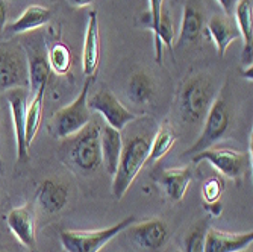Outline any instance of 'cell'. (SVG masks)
Wrapping results in <instances>:
<instances>
[{
	"label": "cell",
	"instance_id": "cb8c5ba5",
	"mask_svg": "<svg viewBox=\"0 0 253 252\" xmlns=\"http://www.w3.org/2000/svg\"><path fill=\"white\" fill-rule=\"evenodd\" d=\"M127 96L135 105H149L155 96V82L146 72H135L129 78Z\"/></svg>",
	"mask_w": 253,
	"mask_h": 252
},
{
	"label": "cell",
	"instance_id": "ba28073f",
	"mask_svg": "<svg viewBox=\"0 0 253 252\" xmlns=\"http://www.w3.org/2000/svg\"><path fill=\"white\" fill-rule=\"evenodd\" d=\"M191 159L194 164H199L200 161L210 163L220 172L221 176L234 181H240L243 178L249 164V156L246 153L229 148H210L193 155Z\"/></svg>",
	"mask_w": 253,
	"mask_h": 252
},
{
	"label": "cell",
	"instance_id": "f546056e",
	"mask_svg": "<svg viewBox=\"0 0 253 252\" xmlns=\"http://www.w3.org/2000/svg\"><path fill=\"white\" fill-rule=\"evenodd\" d=\"M8 0H0V31L5 29L8 20Z\"/></svg>",
	"mask_w": 253,
	"mask_h": 252
},
{
	"label": "cell",
	"instance_id": "f1b7e54d",
	"mask_svg": "<svg viewBox=\"0 0 253 252\" xmlns=\"http://www.w3.org/2000/svg\"><path fill=\"white\" fill-rule=\"evenodd\" d=\"M163 3H164V0H149V11L143 17L149 29H152L153 35L156 34V29H158L161 11H163Z\"/></svg>",
	"mask_w": 253,
	"mask_h": 252
},
{
	"label": "cell",
	"instance_id": "d4e9b609",
	"mask_svg": "<svg viewBox=\"0 0 253 252\" xmlns=\"http://www.w3.org/2000/svg\"><path fill=\"white\" fill-rule=\"evenodd\" d=\"M45 88H47V84L41 85L35 93L34 98L31 101V103L28 105L26 109V145L31 146L35 135L40 129V123L42 119V106H44V95H45Z\"/></svg>",
	"mask_w": 253,
	"mask_h": 252
},
{
	"label": "cell",
	"instance_id": "8fae6325",
	"mask_svg": "<svg viewBox=\"0 0 253 252\" xmlns=\"http://www.w3.org/2000/svg\"><path fill=\"white\" fill-rule=\"evenodd\" d=\"M26 87H15L6 91V99L11 108L15 145H17V161L25 164L29 159V146L26 145V109H28Z\"/></svg>",
	"mask_w": 253,
	"mask_h": 252
},
{
	"label": "cell",
	"instance_id": "e575fe53",
	"mask_svg": "<svg viewBox=\"0 0 253 252\" xmlns=\"http://www.w3.org/2000/svg\"><path fill=\"white\" fill-rule=\"evenodd\" d=\"M238 252H253V251H252V245H250V246H247V248H244L243 251H238Z\"/></svg>",
	"mask_w": 253,
	"mask_h": 252
},
{
	"label": "cell",
	"instance_id": "7402d4cb",
	"mask_svg": "<svg viewBox=\"0 0 253 252\" xmlns=\"http://www.w3.org/2000/svg\"><path fill=\"white\" fill-rule=\"evenodd\" d=\"M203 26H205V18H203L202 11L196 5L187 3L183 6V12H182L177 46L194 43L196 40H199V37L203 31Z\"/></svg>",
	"mask_w": 253,
	"mask_h": 252
},
{
	"label": "cell",
	"instance_id": "603a6c76",
	"mask_svg": "<svg viewBox=\"0 0 253 252\" xmlns=\"http://www.w3.org/2000/svg\"><path fill=\"white\" fill-rule=\"evenodd\" d=\"M176 132L170 126L169 122H163L158 128L155 137L150 140V149H149V156H147V164H153L159 161L161 158H164L171 148L176 143Z\"/></svg>",
	"mask_w": 253,
	"mask_h": 252
},
{
	"label": "cell",
	"instance_id": "e0dca14e",
	"mask_svg": "<svg viewBox=\"0 0 253 252\" xmlns=\"http://www.w3.org/2000/svg\"><path fill=\"white\" fill-rule=\"evenodd\" d=\"M158 182L173 202H180L193 182V169L183 166L163 170L158 176Z\"/></svg>",
	"mask_w": 253,
	"mask_h": 252
},
{
	"label": "cell",
	"instance_id": "8d00e7d4",
	"mask_svg": "<svg viewBox=\"0 0 253 252\" xmlns=\"http://www.w3.org/2000/svg\"><path fill=\"white\" fill-rule=\"evenodd\" d=\"M174 252H183V251H174Z\"/></svg>",
	"mask_w": 253,
	"mask_h": 252
},
{
	"label": "cell",
	"instance_id": "3957f363",
	"mask_svg": "<svg viewBox=\"0 0 253 252\" xmlns=\"http://www.w3.org/2000/svg\"><path fill=\"white\" fill-rule=\"evenodd\" d=\"M215 99V91L211 79L205 75H196L182 84L179 91V112L185 123L203 122Z\"/></svg>",
	"mask_w": 253,
	"mask_h": 252
},
{
	"label": "cell",
	"instance_id": "d6a6232c",
	"mask_svg": "<svg viewBox=\"0 0 253 252\" xmlns=\"http://www.w3.org/2000/svg\"><path fill=\"white\" fill-rule=\"evenodd\" d=\"M244 78H247V79H252V67H246V70H244Z\"/></svg>",
	"mask_w": 253,
	"mask_h": 252
},
{
	"label": "cell",
	"instance_id": "9c48e42d",
	"mask_svg": "<svg viewBox=\"0 0 253 252\" xmlns=\"http://www.w3.org/2000/svg\"><path fill=\"white\" fill-rule=\"evenodd\" d=\"M88 108L89 111H94L105 119L108 126L122 131L129 123L136 120V114L129 111L119 99L108 88H102L88 98Z\"/></svg>",
	"mask_w": 253,
	"mask_h": 252
},
{
	"label": "cell",
	"instance_id": "4316f807",
	"mask_svg": "<svg viewBox=\"0 0 253 252\" xmlns=\"http://www.w3.org/2000/svg\"><path fill=\"white\" fill-rule=\"evenodd\" d=\"M223 190H224V181L221 175H212L206 178L202 182V190H200L205 205L220 202Z\"/></svg>",
	"mask_w": 253,
	"mask_h": 252
},
{
	"label": "cell",
	"instance_id": "8992f818",
	"mask_svg": "<svg viewBox=\"0 0 253 252\" xmlns=\"http://www.w3.org/2000/svg\"><path fill=\"white\" fill-rule=\"evenodd\" d=\"M133 222L135 217L129 216L103 230H67L61 233V245L65 252H100L112 239L122 234Z\"/></svg>",
	"mask_w": 253,
	"mask_h": 252
},
{
	"label": "cell",
	"instance_id": "d6986e66",
	"mask_svg": "<svg viewBox=\"0 0 253 252\" xmlns=\"http://www.w3.org/2000/svg\"><path fill=\"white\" fill-rule=\"evenodd\" d=\"M100 151H102V164L105 166V170L111 176H114L123 151L122 131H117L111 126H105L100 131Z\"/></svg>",
	"mask_w": 253,
	"mask_h": 252
},
{
	"label": "cell",
	"instance_id": "d590c367",
	"mask_svg": "<svg viewBox=\"0 0 253 252\" xmlns=\"http://www.w3.org/2000/svg\"><path fill=\"white\" fill-rule=\"evenodd\" d=\"M0 252H8V251H3V249H2V251H0Z\"/></svg>",
	"mask_w": 253,
	"mask_h": 252
},
{
	"label": "cell",
	"instance_id": "83f0119b",
	"mask_svg": "<svg viewBox=\"0 0 253 252\" xmlns=\"http://www.w3.org/2000/svg\"><path fill=\"white\" fill-rule=\"evenodd\" d=\"M206 230H208V223H206V220L196 223L188 231V234L185 236V242H183V252H205Z\"/></svg>",
	"mask_w": 253,
	"mask_h": 252
},
{
	"label": "cell",
	"instance_id": "7a4b0ae2",
	"mask_svg": "<svg viewBox=\"0 0 253 252\" xmlns=\"http://www.w3.org/2000/svg\"><path fill=\"white\" fill-rule=\"evenodd\" d=\"M150 139L146 135H135L123 143V151L117 170L112 176V195L120 201L130 189L135 178L147 164Z\"/></svg>",
	"mask_w": 253,
	"mask_h": 252
},
{
	"label": "cell",
	"instance_id": "ffe728a7",
	"mask_svg": "<svg viewBox=\"0 0 253 252\" xmlns=\"http://www.w3.org/2000/svg\"><path fill=\"white\" fill-rule=\"evenodd\" d=\"M28 59V75H29V88L35 91L49 82L50 78V65L47 59V52H42V49L34 48L32 50H26Z\"/></svg>",
	"mask_w": 253,
	"mask_h": 252
},
{
	"label": "cell",
	"instance_id": "44dd1931",
	"mask_svg": "<svg viewBox=\"0 0 253 252\" xmlns=\"http://www.w3.org/2000/svg\"><path fill=\"white\" fill-rule=\"evenodd\" d=\"M52 18V11L45 6L32 5L21 12V15L12 21L9 25V32L12 34H25L29 31H35L37 28H41L47 25Z\"/></svg>",
	"mask_w": 253,
	"mask_h": 252
},
{
	"label": "cell",
	"instance_id": "4dcf8cb0",
	"mask_svg": "<svg viewBox=\"0 0 253 252\" xmlns=\"http://www.w3.org/2000/svg\"><path fill=\"white\" fill-rule=\"evenodd\" d=\"M217 2L220 3L221 9L226 12V17H231L234 14V8L238 0H217Z\"/></svg>",
	"mask_w": 253,
	"mask_h": 252
},
{
	"label": "cell",
	"instance_id": "277c9868",
	"mask_svg": "<svg viewBox=\"0 0 253 252\" xmlns=\"http://www.w3.org/2000/svg\"><path fill=\"white\" fill-rule=\"evenodd\" d=\"M231 108L224 98V93H218L203 119V129L199 139L183 152V156H193L202 151H206L212 148L215 143H218L223 137L227 134L231 128Z\"/></svg>",
	"mask_w": 253,
	"mask_h": 252
},
{
	"label": "cell",
	"instance_id": "5bb4252c",
	"mask_svg": "<svg viewBox=\"0 0 253 252\" xmlns=\"http://www.w3.org/2000/svg\"><path fill=\"white\" fill-rule=\"evenodd\" d=\"M253 231L247 233H226L208 228L205 236V252H238L250 246Z\"/></svg>",
	"mask_w": 253,
	"mask_h": 252
},
{
	"label": "cell",
	"instance_id": "52a82bcc",
	"mask_svg": "<svg viewBox=\"0 0 253 252\" xmlns=\"http://www.w3.org/2000/svg\"><path fill=\"white\" fill-rule=\"evenodd\" d=\"M125 231L136 252H161L169 240V226L161 219L133 222Z\"/></svg>",
	"mask_w": 253,
	"mask_h": 252
},
{
	"label": "cell",
	"instance_id": "1f68e13d",
	"mask_svg": "<svg viewBox=\"0 0 253 252\" xmlns=\"http://www.w3.org/2000/svg\"><path fill=\"white\" fill-rule=\"evenodd\" d=\"M68 2L76 8H84V6H88L93 3V0H68Z\"/></svg>",
	"mask_w": 253,
	"mask_h": 252
},
{
	"label": "cell",
	"instance_id": "9a60e30c",
	"mask_svg": "<svg viewBox=\"0 0 253 252\" xmlns=\"http://www.w3.org/2000/svg\"><path fill=\"white\" fill-rule=\"evenodd\" d=\"M235 25L238 28L240 37L243 38V67H252V52H253V5L252 0H238L234 8Z\"/></svg>",
	"mask_w": 253,
	"mask_h": 252
},
{
	"label": "cell",
	"instance_id": "6da1fadb",
	"mask_svg": "<svg viewBox=\"0 0 253 252\" xmlns=\"http://www.w3.org/2000/svg\"><path fill=\"white\" fill-rule=\"evenodd\" d=\"M100 126L88 123L62 146L64 161L79 173H93L102 166Z\"/></svg>",
	"mask_w": 253,
	"mask_h": 252
},
{
	"label": "cell",
	"instance_id": "5b68a950",
	"mask_svg": "<svg viewBox=\"0 0 253 252\" xmlns=\"http://www.w3.org/2000/svg\"><path fill=\"white\" fill-rule=\"evenodd\" d=\"M94 84V76H88L82 90L76 99L55 112L52 119V129L58 139H70L91 122V114L88 108L89 88Z\"/></svg>",
	"mask_w": 253,
	"mask_h": 252
},
{
	"label": "cell",
	"instance_id": "836d02e7",
	"mask_svg": "<svg viewBox=\"0 0 253 252\" xmlns=\"http://www.w3.org/2000/svg\"><path fill=\"white\" fill-rule=\"evenodd\" d=\"M0 175H3V161H2V156H0Z\"/></svg>",
	"mask_w": 253,
	"mask_h": 252
},
{
	"label": "cell",
	"instance_id": "484cf974",
	"mask_svg": "<svg viewBox=\"0 0 253 252\" xmlns=\"http://www.w3.org/2000/svg\"><path fill=\"white\" fill-rule=\"evenodd\" d=\"M50 70L56 75H65L72 68V52L64 43L53 44L47 52Z\"/></svg>",
	"mask_w": 253,
	"mask_h": 252
},
{
	"label": "cell",
	"instance_id": "30bf717a",
	"mask_svg": "<svg viewBox=\"0 0 253 252\" xmlns=\"http://www.w3.org/2000/svg\"><path fill=\"white\" fill-rule=\"evenodd\" d=\"M0 87L29 88L26 53L18 46L0 44Z\"/></svg>",
	"mask_w": 253,
	"mask_h": 252
},
{
	"label": "cell",
	"instance_id": "7c38bea8",
	"mask_svg": "<svg viewBox=\"0 0 253 252\" xmlns=\"http://www.w3.org/2000/svg\"><path fill=\"white\" fill-rule=\"evenodd\" d=\"M8 226L15 239L31 251L37 248V236H35V226H37V211H35V202L29 201L21 207H15L8 213L6 217Z\"/></svg>",
	"mask_w": 253,
	"mask_h": 252
},
{
	"label": "cell",
	"instance_id": "ac0fdd59",
	"mask_svg": "<svg viewBox=\"0 0 253 252\" xmlns=\"http://www.w3.org/2000/svg\"><path fill=\"white\" fill-rule=\"evenodd\" d=\"M206 31H208L212 43L215 44L218 56L223 58L229 49V46L232 44L237 38H240V32L235 23L224 15H214L206 23Z\"/></svg>",
	"mask_w": 253,
	"mask_h": 252
},
{
	"label": "cell",
	"instance_id": "2e32d148",
	"mask_svg": "<svg viewBox=\"0 0 253 252\" xmlns=\"http://www.w3.org/2000/svg\"><path fill=\"white\" fill-rule=\"evenodd\" d=\"M68 202V187L64 182L55 181V179H45L42 181L37 195H35V203L49 214H56L65 208Z\"/></svg>",
	"mask_w": 253,
	"mask_h": 252
},
{
	"label": "cell",
	"instance_id": "4fadbf2b",
	"mask_svg": "<svg viewBox=\"0 0 253 252\" xmlns=\"http://www.w3.org/2000/svg\"><path fill=\"white\" fill-rule=\"evenodd\" d=\"M100 61V31H99V18L97 11H91L88 15L86 31L84 38L82 49V72L84 75L94 76Z\"/></svg>",
	"mask_w": 253,
	"mask_h": 252
}]
</instances>
